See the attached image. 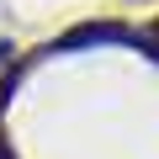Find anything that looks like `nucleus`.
<instances>
[{
  "label": "nucleus",
  "mask_w": 159,
  "mask_h": 159,
  "mask_svg": "<svg viewBox=\"0 0 159 159\" xmlns=\"http://www.w3.org/2000/svg\"><path fill=\"white\" fill-rule=\"evenodd\" d=\"M90 43H138V32H127L117 21H85V27H69L53 48L58 53H74V48H90Z\"/></svg>",
  "instance_id": "f257e3e1"
},
{
  "label": "nucleus",
  "mask_w": 159,
  "mask_h": 159,
  "mask_svg": "<svg viewBox=\"0 0 159 159\" xmlns=\"http://www.w3.org/2000/svg\"><path fill=\"white\" fill-rule=\"evenodd\" d=\"M11 53H16V48H11V43H0V64H6V58H11Z\"/></svg>",
  "instance_id": "f03ea898"
}]
</instances>
